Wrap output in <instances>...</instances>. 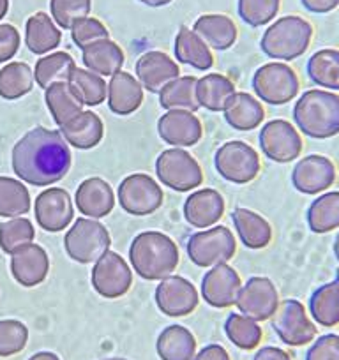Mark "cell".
I'll return each mask as SVG.
<instances>
[{"instance_id": "1", "label": "cell", "mask_w": 339, "mask_h": 360, "mask_svg": "<svg viewBox=\"0 0 339 360\" xmlns=\"http://www.w3.org/2000/svg\"><path fill=\"white\" fill-rule=\"evenodd\" d=\"M71 150L60 131L36 127L29 131L13 148V169L27 184L51 186L68 175Z\"/></svg>"}, {"instance_id": "2", "label": "cell", "mask_w": 339, "mask_h": 360, "mask_svg": "<svg viewBox=\"0 0 339 360\" xmlns=\"http://www.w3.org/2000/svg\"><path fill=\"white\" fill-rule=\"evenodd\" d=\"M293 126L313 140L339 134V94L325 89L306 90L293 106Z\"/></svg>"}, {"instance_id": "3", "label": "cell", "mask_w": 339, "mask_h": 360, "mask_svg": "<svg viewBox=\"0 0 339 360\" xmlns=\"http://www.w3.org/2000/svg\"><path fill=\"white\" fill-rule=\"evenodd\" d=\"M129 263L141 279L161 281L177 269L179 249L165 233L143 231L131 242Z\"/></svg>"}, {"instance_id": "4", "label": "cell", "mask_w": 339, "mask_h": 360, "mask_svg": "<svg viewBox=\"0 0 339 360\" xmlns=\"http://www.w3.org/2000/svg\"><path fill=\"white\" fill-rule=\"evenodd\" d=\"M313 39V27L297 15H286L269 25L262 36L260 48L267 57L290 62L302 57Z\"/></svg>"}, {"instance_id": "5", "label": "cell", "mask_w": 339, "mask_h": 360, "mask_svg": "<svg viewBox=\"0 0 339 360\" xmlns=\"http://www.w3.org/2000/svg\"><path fill=\"white\" fill-rule=\"evenodd\" d=\"M252 89L258 99L267 105H286L299 96V75L285 62H269L257 69L252 76Z\"/></svg>"}, {"instance_id": "6", "label": "cell", "mask_w": 339, "mask_h": 360, "mask_svg": "<svg viewBox=\"0 0 339 360\" xmlns=\"http://www.w3.org/2000/svg\"><path fill=\"white\" fill-rule=\"evenodd\" d=\"M110 245L112 238L105 224L85 217L75 221L64 237V248L69 258L83 265L98 262L106 251H110Z\"/></svg>"}, {"instance_id": "7", "label": "cell", "mask_w": 339, "mask_h": 360, "mask_svg": "<svg viewBox=\"0 0 339 360\" xmlns=\"http://www.w3.org/2000/svg\"><path fill=\"white\" fill-rule=\"evenodd\" d=\"M271 323L279 341L292 348L311 345L318 335V327L311 320L307 307H304V304L295 299L279 302L278 311L271 318Z\"/></svg>"}, {"instance_id": "8", "label": "cell", "mask_w": 339, "mask_h": 360, "mask_svg": "<svg viewBox=\"0 0 339 360\" xmlns=\"http://www.w3.org/2000/svg\"><path fill=\"white\" fill-rule=\"evenodd\" d=\"M155 173L166 188L177 193H188L203 182V172L198 161L184 148H168L155 161Z\"/></svg>"}, {"instance_id": "9", "label": "cell", "mask_w": 339, "mask_h": 360, "mask_svg": "<svg viewBox=\"0 0 339 360\" xmlns=\"http://www.w3.org/2000/svg\"><path fill=\"white\" fill-rule=\"evenodd\" d=\"M188 256L198 266H212L228 263L237 251V240L226 226H212L198 231L188 240Z\"/></svg>"}, {"instance_id": "10", "label": "cell", "mask_w": 339, "mask_h": 360, "mask_svg": "<svg viewBox=\"0 0 339 360\" xmlns=\"http://www.w3.org/2000/svg\"><path fill=\"white\" fill-rule=\"evenodd\" d=\"M214 165L223 179L234 184H249L260 173V155L244 141H228L217 148Z\"/></svg>"}, {"instance_id": "11", "label": "cell", "mask_w": 339, "mask_h": 360, "mask_svg": "<svg viewBox=\"0 0 339 360\" xmlns=\"http://www.w3.org/2000/svg\"><path fill=\"white\" fill-rule=\"evenodd\" d=\"M260 148L271 161L286 165L302 154L304 141L300 131L283 119L271 120L260 131Z\"/></svg>"}, {"instance_id": "12", "label": "cell", "mask_w": 339, "mask_h": 360, "mask_svg": "<svg viewBox=\"0 0 339 360\" xmlns=\"http://www.w3.org/2000/svg\"><path fill=\"white\" fill-rule=\"evenodd\" d=\"M120 207L131 216H148L162 205V191L152 176L133 173L119 186Z\"/></svg>"}, {"instance_id": "13", "label": "cell", "mask_w": 339, "mask_h": 360, "mask_svg": "<svg viewBox=\"0 0 339 360\" xmlns=\"http://www.w3.org/2000/svg\"><path fill=\"white\" fill-rule=\"evenodd\" d=\"M92 269V286L105 299H119L129 292L133 274L129 265L120 255L106 251Z\"/></svg>"}, {"instance_id": "14", "label": "cell", "mask_w": 339, "mask_h": 360, "mask_svg": "<svg viewBox=\"0 0 339 360\" xmlns=\"http://www.w3.org/2000/svg\"><path fill=\"white\" fill-rule=\"evenodd\" d=\"M338 169L332 159L311 154L297 161L292 169V184L302 195H321L334 186Z\"/></svg>"}, {"instance_id": "15", "label": "cell", "mask_w": 339, "mask_h": 360, "mask_svg": "<svg viewBox=\"0 0 339 360\" xmlns=\"http://www.w3.org/2000/svg\"><path fill=\"white\" fill-rule=\"evenodd\" d=\"M279 293L274 283L269 278H251L237 297L235 306L241 314L252 318L255 321H267L274 316L279 306Z\"/></svg>"}, {"instance_id": "16", "label": "cell", "mask_w": 339, "mask_h": 360, "mask_svg": "<svg viewBox=\"0 0 339 360\" xmlns=\"http://www.w3.org/2000/svg\"><path fill=\"white\" fill-rule=\"evenodd\" d=\"M198 292L195 285L181 276H168L161 279L155 288V304L159 311L170 318H182L198 307Z\"/></svg>"}, {"instance_id": "17", "label": "cell", "mask_w": 339, "mask_h": 360, "mask_svg": "<svg viewBox=\"0 0 339 360\" xmlns=\"http://www.w3.org/2000/svg\"><path fill=\"white\" fill-rule=\"evenodd\" d=\"M242 290V281L237 270L231 269L228 263H219L203 276L202 297L209 306L216 309L231 307L237 302V297Z\"/></svg>"}, {"instance_id": "18", "label": "cell", "mask_w": 339, "mask_h": 360, "mask_svg": "<svg viewBox=\"0 0 339 360\" xmlns=\"http://www.w3.org/2000/svg\"><path fill=\"white\" fill-rule=\"evenodd\" d=\"M34 212H36L37 223L44 231L57 233L71 224L75 207L65 189L50 188L37 196Z\"/></svg>"}, {"instance_id": "19", "label": "cell", "mask_w": 339, "mask_h": 360, "mask_svg": "<svg viewBox=\"0 0 339 360\" xmlns=\"http://www.w3.org/2000/svg\"><path fill=\"white\" fill-rule=\"evenodd\" d=\"M161 140L175 147H193L202 140V122L188 110H168L158 122Z\"/></svg>"}, {"instance_id": "20", "label": "cell", "mask_w": 339, "mask_h": 360, "mask_svg": "<svg viewBox=\"0 0 339 360\" xmlns=\"http://www.w3.org/2000/svg\"><path fill=\"white\" fill-rule=\"evenodd\" d=\"M179 75L181 68L165 51H147L136 62L138 82L152 94H159L168 83L177 79Z\"/></svg>"}, {"instance_id": "21", "label": "cell", "mask_w": 339, "mask_h": 360, "mask_svg": "<svg viewBox=\"0 0 339 360\" xmlns=\"http://www.w3.org/2000/svg\"><path fill=\"white\" fill-rule=\"evenodd\" d=\"M50 258L37 244H27L11 255V274L22 286L32 288L46 279Z\"/></svg>"}, {"instance_id": "22", "label": "cell", "mask_w": 339, "mask_h": 360, "mask_svg": "<svg viewBox=\"0 0 339 360\" xmlns=\"http://www.w3.org/2000/svg\"><path fill=\"white\" fill-rule=\"evenodd\" d=\"M75 202L83 216L101 219L108 216L115 207V195L106 180H103L101 176H91L78 186Z\"/></svg>"}, {"instance_id": "23", "label": "cell", "mask_w": 339, "mask_h": 360, "mask_svg": "<svg viewBox=\"0 0 339 360\" xmlns=\"http://www.w3.org/2000/svg\"><path fill=\"white\" fill-rule=\"evenodd\" d=\"M224 214V200L216 189H200L188 196L184 217L191 226L209 228L219 223Z\"/></svg>"}, {"instance_id": "24", "label": "cell", "mask_w": 339, "mask_h": 360, "mask_svg": "<svg viewBox=\"0 0 339 360\" xmlns=\"http://www.w3.org/2000/svg\"><path fill=\"white\" fill-rule=\"evenodd\" d=\"M108 106L117 115H131L143 103V86L129 72L119 71L108 83Z\"/></svg>"}, {"instance_id": "25", "label": "cell", "mask_w": 339, "mask_h": 360, "mask_svg": "<svg viewBox=\"0 0 339 360\" xmlns=\"http://www.w3.org/2000/svg\"><path fill=\"white\" fill-rule=\"evenodd\" d=\"M58 131H60L62 138L68 141V145L82 148V150H89V148H94L96 145L101 143L105 126L94 112L83 110L79 115L64 124Z\"/></svg>"}, {"instance_id": "26", "label": "cell", "mask_w": 339, "mask_h": 360, "mask_svg": "<svg viewBox=\"0 0 339 360\" xmlns=\"http://www.w3.org/2000/svg\"><path fill=\"white\" fill-rule=\"evenodd\" d=\"M193 30L203 39L210 50H228L237 41V25L226 15H202L195 23Z\"/></svg>"}, {"instance_id": "27", "label": "cell", "mask_w": 339, "mask_h": 360, "mask_svg": "<svg viewBox=\"0 0 339 360\" xmlns=\"http://www.w3.org/2000/svg\"><path fill=\"white\" fill-rule=\"evenodd\" d=\"M231 221L235 224L241 242L249 249H264L272 240V228L265 217L249 209H235L231 212Z\"/></svg>"}, {"instance_id": "28", "label": "cell", "mask_w": 339, "mask_h": 360, "mask_svg": "<svg viewBox=\"0 0 339 360\" xmlns=\"http://www.w3.org/2000/svg\"><path fill=\"white\" fill-rule=\"evenodd\" d=\"M155 352L161 360H193L196 355V339L189 328L170 325L158 335Z\"/></svg>"}, {"instance_id": "29", "label": "cell", "mask_w": 339, "mask_h": 360, "mask_svg": "<svg viewBox=\"0 0 339 360\" xmlns=\"http://www.w3.org/2000/svg\"><path fill=\"white\" fill-rule=\"evenodd\" d=\"M62 41V32L50 15L39 11L25 23V43L34 55H46L57 50Z\"/></svg>"}, {"instance_id": "30", "label": "cell", "mask_w": 339, "mask_h": 360, "mask_svg": "<svg viewBox=\"0 0 339 360\" xmlns=\"http://www.w3.org/2000/svg\"><path fill=\"white\" fill-rule=\"evenodd\" d=\"M307 313L320 327L332 328L339 325V276L311 293Z\"/></svg>"}, {"instance_id": "31", "label": "cell", "mask_w": 339, "mask_h": 360, "mask_svg": "<svg viewBox=\"0 0 339 360\" xmlns=\"http://www.w3.org/2000/svg\"><path fill=\"white\" fill-rule=\"evenodd\" d=\"M265 119V110L257 98L248 92H235L231 101L224 108V120L237 131H251L260 126Z\"/></svg>"}, {"instance_id": "32", "label": "cell", "mask_w": 339, "mask_h": 360, "mask_svg": "<svg viewBox=\"0 0 339 360\" xmlns=\"http://www.w3.org/2000/svg\"><path fill=\"white\" fill-rule=\"evenodd\" d=\"M234 96L235 85L226 76L212 72V75L196 79V99L200 103V108H205L209 112H224Z\"/></svg>"}, {"instance_id": "33", "label": "cell", "mask_w": 339, "mask_h": 360, "mask_svg": "<svg viewBox=\"0 0 339 360\" xmlns=\"http://www.w3.org/2000/svg\"><path fill=\"white\" fill-rule=\"evenodd\" d=\"M175 57L181 64L191 65L198 71H207L214 65L210 48L203 43L202 37L188 27H181L175 36Z\"/></svg>"}, {"instance_id": "34", "label": "cell", "mask_w": 339, "mask_h": 360, "mask_svg": "<svg viewBox=\"0 0 339 360\" xmlns=\"http://www.w3.org/2000/svg\"><path fill=\"white\" fill-rule=\"evenodd\" d=\"M83 64L99 76H113L124 65L122 48L112 39H103L83 48Z\"/></svg>"}, {"instance_id": "35", "label": "cell", "mask_w": 339, "mask_h": 360, "mask_svg": "<svg viewBox=\"0 0 339 360\" xmlns=\"http://www.w3.org/2000/svg\"><path fill=\"white\" fill-rule=\"evenodd\" d=\"M313 233L324 235L339 228V191H325L311 202L306 214Z\"/></svg>"}, {"instance_id": "36", "label": "cell", "mask_w": 339, "mask_h": 360, "mask_svg": "<svg viewBox=\"0 0 339 360\" xmlns=\"http://www.w3.org/2000/svg\"><path fill=\"white\" fill-rule=\"evenodd\" d=\"M307 76L318 89L339 92V50L324 48L307 60Z\"/></svg>"}, {"instance_id": "37", "label": "cell", "mask_w": 339, "mask_h": 360, "mask_svg": "<svg viewBox=\"0 0 339 360\" xmlns=\"http://www.w3.org/2000/svg\"><path fill=\"white\" fill-rule=\"evenodd\" d=\"M76 64L72 57L65 51H55V53L43 55L34 68V79L41 89L48 90L57 83H68L71 72L75 71Z\"/></svg>"}, {"instance_id": "38", "label": "cell", "mask_w": 339, "mask_h": 360, "mask_svg": "<svg viewBox=\"0 0 339 360\" xmlns=\"http://www.w3.org/2000/svg\"><path fill=\"white\" fill-rule=\"evenodd\" d=\"M69 86H71L72 94L78 98V101L83 106H98L108 96V85L105 79L96 72L89 69L75 68L69 78Z\"/></svg>"}, {"instance_id": "39", "label": "cell", "mask_w": 339, "mask_h": 360, "mask_svg": "<svg viewBox=\"0 0 339 360\" xmlns=\"http://www.w3.org/2000/svg\"><path fill=\"white\" fill-rule=\"evenodd\" d=\"M159 103L165 110H188L196 112L200 103L196 99L195 76H179L159 92Z\"/></svg>"}, {"instance_id": "40", "label": "cell", "mask_w": 339, "mask_h": 360, "mask_svg": "<svg viewBox=\"0 0 339 360\" xmlns=\"http://www.w3.org/2000/svg\"><path fill=\"white\" fill-rule=\"evenodd\" d=\"M44 101H46L48 110L58 127L68 124L69 120L83 112V105L72 94L69 83H57V85L50 86L44 94Z\"/></svg>"}, {"instance_id": "41", "label": "cell", "mask_w": 339, "mask_h": 360, "mask_svg": "<svg viewBox=\"0 0 339 360\" xmlns=\"http://www.w3.org/2000/svg\"><path fill=\"white\" fill-rule=\"evenodd\" d=\"M34 71L25 62H11L0 69V98L15 101L29 94L34 86Z\"/></svg>"}, {"instance_id": "42", "label": "cell", "mask_w": 339, "mask_h": 360, "mask_svg": "<svg viewBox=\"0 0 339 360\" xmlns=\"http://www.w3.org/2000/svg\"><path fill=\"white\" fill-rule=\"evenodd\" d=\"M224 334L230 339V342L244 352H251L260 346L264 330L260 323L252 318L244 316L241 313H231L224 323Z\"/></svg>"}, {"instance_id": "43", "label": "cell", "mask_w": 339, "mask_h": 360, "mask_svg": "<svg viewBox=\"0 0 339 360\" xmlns=\"http://www.w3.org/2000/svg\"><path fill=\"white\" fill-rule=\"evenodd\" d=\"M30 210L29 189L23 182L0 176V217H22Z\"/></svg>"}, {"instance_id": "44", "label": "cell", "mask_w": 339, "mask_h": 360, "mask_svg": "<svg viewBox=\"0 0 339 360\" xmlns=\"http://www.w3.org/2000/svg\"><path fill=\"white\" fill-rule=\"evenodd\" d=\"M34 237V224L25 217H13L0 224V249L8 255H13L23 245L32 244Z\"/></svg>"}, {"instance_id": "45", "label": "cell", "mask_w": 339, "mask_h": 360, "mask_svg": "<svg viewBox=\"0 0 339 360\" xmlns=\"http://www.w3.org/2000/svg\"><path fill=\"white\" fill-rule=\"evenodd\" d=\"M281 0H238L237 13L249 27H264L276 20Z\"/></svg>"}, {"instance_id": "46", "label": "cell", "mask_w": 339, "mask_h": 360, "mask_svg": "<svg viewBox=\"0 0 339 360\" xmlns=\"http://www.w3.org/2000/svg\"><path fill=\"white\" fill-rule=\"evenodd\" d=\"M92 0H50V16L58 29L69 30L72 23L91 15Z\"/></svg>"}, {"instance_id": "47", "label": "cell", "mask_w": 339, "mask_h": 360, "mask_svg": "<svg viewBox=\"0 0 339 360\" xmlns=\"http://www.w3.org/2000/svg\"><path fill=\"white\" fill-rule=\"evenodd\" d=\"M29 342V328L18 320H0V359L18 355Z\"/></svg>"}, {"instance_id": "48", "label": "cell", "mask_w": 339, "mask_h": 360, "mask_svg": "<svg viewBox=\"0 0 339 360\" xmlns=\"http://www.w3.org/2000/svg\"><path fill=\"white\" fill-rule=\"evenodd\" d=\"M69 30H71L72 43L78 48H82V50L98 43V41L110 39V32L105 27V23L99 22L98 18H92V16L76 20Z\"/></svg>"}, {"instance_id": "49", "label": "cell", "mask_w": 339, "mask_h": 360, "mask_svg": "<svg viewBox=\"0 0 339 360\" xmlns=\"http://www.w3.org/2000/svg\"><path fill=\"white\" fill-rule=\"evenodd\" d=\"M306 360H339V334H325L314 339L307 348Z\"/></svg>"}, {"instance_id": "50", "label": "cell", "mask_w": 339, "mask_h": 360, "mask_svg": "<svg viewBox=\"0 0 339 360\" xmlns=\"http://www.w3.org/2000/svg\"><path fill=\"white\" fill-rule=\"evenodd\" d=\"M22 37L11 23H0V64L8 62L18 53Z\"/></svg>"}, {"instance_id": "51", "label": "cell", "mask_w": 339, "mask_h": 360, "mask_svg": "<svg viewBox=\"0 0 339 360\" xmlns=\"http://www.w3.org/2000/svg\"><path fill=\"white\" fill-rule=\"evenodd\" d=\"M300 4L306 11L314 13V15H327L339 8V0H300Z\"/></svg>"}, {"instance_id": "52", "label": "cell", "mask_w": 339, "mask_h": 360, "mask_svg": "<svg viewBox=\"0 0 339 360\" xmlns=\"http://www.w3.org/2000/svg\"><path fill=\"white\" fill-rule=\"evenodd\" d=\"M193 360H230V355L221 345H207L196 352Z\"/></svg>"}, {"instance_id": "53", "label": "cell", "mask_w": 339, "mask_h": 360, "mask_svg": "<svg viewBox=\"0 0 339 360\" xmlns=\"http://www.w3.org/2000/svg\"><path fill=\"white\" fill-rule=\"evenodd\" d=\"M252 360H292V355L279 346H264L257 349Z\"/></svg>"}, {"instance_id": "54", "label": "cell", "mask_w": 339, "mask_h": 360, "mask_svg": "<svg viewBox=\"0 0 339 360\" xmlns=\"http://www.w3.org/2000/svg\"><path fill=\"white\" fill-rule=\"evenodd\" d=\"M29 360H60V356L53 352H37L29 356Z\"/></svg>"}, {"instance_id": "55", "label": "cell", "mask_w": 339, "mask_h": 360, "mask_svg": "<svg viewBox=\"0 0 339 360\" xmlns=\"http://www.w3.org/2000/svg\"><path fill=\"white\" fill-rule=\"evenodd\" d=\"M140 2L148 8H165V6L172 4L174 0H140Z\"/></svg>"}, {"instance_id": "56", "label": "cell", "mask_w": 339, "mask_h": 360, "mask_svg": "<svg viewBox=\"0 0 339 360\" xmlns=\"http://www.w3.org/2000/svg\"><path fill=\"white\" fill-rule=\"evenodd\" d=\"M9 11V0H0V20L6 18Z\"/></svg>"}, {"instance_id": "57", "label": "cell", "mask_w": 339, "mask_h": 360, "mask_svg": "<svg viewBox=\"0 0 339 360\" xmlns=\"http://www.w3.org/2000/svg\"><path fill=\"white\" fill-rule=\"evenodd\" d=\"M332 249H334V256H335V259H338V262H339V233H338V237H335L334 245H332Z\"/></svg>"}, {"instance_id": "58", "label": "cell", "mask_w": 339, "mask_h": 360, "mask_svg": "<svg viewBox=\"0 0 339 360\" xmlns=\"http://www.w3.org/2000/svg\"><path fill=\"white\" fill-rule=\"evenodd\" d=\"M103 360H127V359H122V356H110V359H103Z\"/></svg>"}]
</instances>
